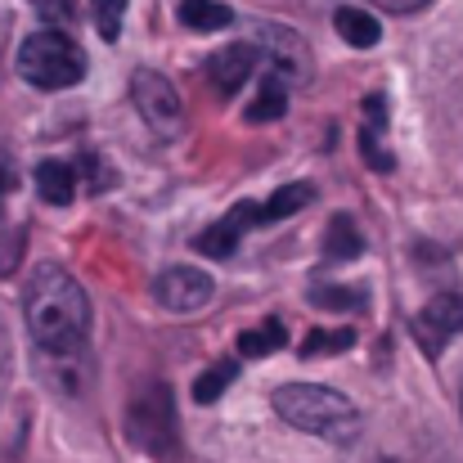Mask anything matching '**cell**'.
<instances>
[{"mask_svg": "<svg viewBox=\"0 0 463 463\" xmlns=\"http://www.w3.org/2000/svg\"><path fill=\"white\" fill-rule=\"evenodd\" d=\"M23 315H27V328L45 360L41 369L50 373V383L68 396L81 392V360H86V337H90V298L81 293V284L59 266H41L27 279Z\"/></svg>", "mask_w": 463, "mask_h": 463, "instance_id": "6da1fadb", "label": "cell"}, {"mask_svg": "<svg viewBox=\"0 0 463 463\" xmlns=\"http://www.w3.org/2000/svg\"><path fill=\"white\" fill-rule=\"evenodd\" d=\"M275 410L298 432H310V437L333 441V446H351L360 437V410L342 392L319 387V383H288V387H279L275 392Z\"/></svg>", "mask_w": 463, "mask_h": 463, "instance_id": "7a4b0ae2", "label": "cell"}, {"mask_svg": "<svg viewBox=\"0 0 463 463\" xmlns=\"http://www.w3.org/2000/svg\"><path fill=\"white\" fill-rule=\"evenodd\" d=\"M18 77L27 86H36V90H68V86H77L86 77V54H81V45L68 32L45 27V32H36V36L23 41V50H18Z\"/></svg>", "mask_w": 463, "mask_h": 463, "instance_id": "3957f363", "label": "cell"}, {"mask_svg": "<svg viewBox=\"0 0 463 463\" xmlns=\"http://www.w3.org/2000/svg\"><path fill=\"white\" fill-rule=\"evenodd\" d=\"M127 432L131 441L154 455V459L171 463L180 455V419H175V401L166 383H145L127 410Z\"/></svg>", "mask_w": 463, "mask_h": 463, "instance_id": "277c9868", "label": "cell"}, {"mask_svg": "<svg viewBox=\"0 0 463 463\" xmlns=\"http://www.w3.org/2000/svg\"><path fill=\"white\" fill-rule=\"evenodd\" d=\"M252 45L261 50V68H266V72L284 77L288 86H307V81H310L315 63H310L307 41H302V36H298L293 27H279V23H261V27H257V36H252Z\"/></svg>", "mask_w": 463, "mask_h": 463, "instance_id": "5b68a950", "label": "cell"}, {"mask_svg": "<svg viewBox=\"0 0 463 463\" xmlns=\"http://www.w3.org/2000/svg\"><path fill=\"white\" fill-rule=\"evenodd\" d=\"M131 104L140 109V118L154 127L157 136H180L184 131V104H180V95H175V86L162 77V72H149V68H140L136 77H131Z\"/></svg>", "mask_w": 463, "mask_h": 463, "instance_id": "8992f818", "label": "cell"}, {"mask_svg": "<svg viewBox=\"0 0 463 463\" xmlns=\"http://www.w3.org/2000/svg\"><path fill=\"white\" fill-rule=\"evenodd\" d=\"M459 333H463V293L459 288L437 293L428 307L414 315V337H419V346H423L432 360H437Z\"/></svg>", "mask_w": 463, "mask_h": 463, "instance_id": "52a82bcc", "label": "cell"}, {"mask_svg": "<svg viewBox=\"0 0 463 463\" xmlns=\"http://www.w3.org/2000/svg\"><path fill=\"white\" fill-rule=\"evenodd\" d=\"M154 298L157 307L175 310V315H189V310H203L212 302V275L198 270V266H171L154 279Z\"/></svg>", "mask_w": 463, "mask_h": 463, "instance_id": "ba28073f", "label": "cell"}, {"mask_svg": "<svg viewBox=\"0 0 463 463\" xmlns=\"http://www.w3.org/2000/svg\"><path fill=\"white\" fill-rule=\"evenodd\" d=\"M257 63H261V50L252 41H234V45H225L207 59V81H212L216 95L230 99V95L243 90L248 77H257Z\"/></svg>", "mask_w": 463, "mask_h": 463, "instance_id": "9c48e42d", "label": "cell"}, {"mask_svg": "<svg viewBox=\"0 0 463 463\" xmlns=\"http://www.w3.org/2000/svg\"><path fill=\"white\" fill-rule=\"evenodd\" d=\"M360 154L373 171H392L396 157L387 149V99L383 95H369L364 99V131H360Z\"/></svg>", "mask_w": 463, "mask_h": 463, "instance_id": "30bf717a", "label": "cell"}, {"mask_svg": "<svg viewBox=\"0 0 463 463\" xmlns=\"http://www.w3.org/2000/svg\"><path fill=\"white\" fill-rule=\"evenodd\" d=\"M77 166L72 162H59V157H45L41 166H36V194H41V203H50V207H68L72 198H77Z\"/></svg>", "mask_w": 463, "mask_h": 463, "instance_id": "8fae6325", "label": "cell"}, {"mask_svg": "<svg viewBox=\"0 0 463 463\" xmlns=\"http://www.w3.org/2000/svg\"><path fill=\"white\" fill-rule=\"evenodd\" d=\"M333 27H337L342 41L355 45V50H373V45L383 41V23H378L369 9H360V5H342V9H333Z\"/></svg>", "mask_w": 463, "mask_h": 463, "instance_id": "7c38bea8", "label": "cell"}, {"mask_svg": "<svg viewBox=\"0 0 463 463\" xmlns=\"http://www.w3.org/2000/svg\"><path fill=\"white\" fill-rule=\"evenodd\" d=\"M288 81L284 77H275V72H266L261 68V90H257V99L248 104V122H279L284 113H288Z\"/></svg>", "mask_w": 463, "mask_h": 463, "instance_id": "4fadbf2b", "label": "cell"}, {"mask_svg": "<svg viewBox=\"0 0 463 463\" xmlns=\"http://www.w3.org/2000/svg\"><path fill=\"white\" fill-rule=\"evenodd\" d=\"M239 239H243V225H239L234 216H225V221L207 225V230L194 239V248H198L203 257H216V261H225V257H234V252H239Z\"/></svg>", "mask_w": 463, "mask_h": 463, "instance_id": "5bb4252c", "label": "cell"}, {"mask_svg": "<svg viewBox=\"0 0 463 463\" xmlns=\"http://www.w3.org/2000/svg\"><path fill=\"white\" fill-rule=\"evenodd\" d=\"M284 346H288V328H284L279 319H261V324H252V328L239 337V355H248V360L275 355V351H284Z\"/></svg>", "mask_w": 463, "mask_h": 463, "instance_id": "9a60e30c", "label": "cell"}, {"mask_svg": "<svg viewBox=\"0 0 463 463\" xmlns=\"http://www.w3.org/2000/svg\"><path fill=\"white\" fill-rule=\"evenodd\" d=\"M324 252L328 261H355L364 252V239H360V225L351 216H333L328 234H324Z\"/></svg>", "mask_w": 463, "mask_h": 463, "instance_id": "2e32d148", "label": "cell"}, {"mask_svg": "<svg viewBox=\"0 0 463 463\" xmlns=\"http://www.w3.org/2000/svg\"><path fill=\"white\" fill-rule=\"evenodd\" d=\"M310 203H315V189H310L307 180L275 189V194H270V203H261V207H266V225H275V221H284V216L302 212V207H310Z\"/></svg>", "mask_w": 463, "mask_h": 463, "instance_id": "e0dca14e", "label": "cell"}, {"mask_svg": "<svg viewBox=\"0 0 463 463\" xmlns=\"http://www.w3.org/2000/svg\"><path fill=\"white\" fill-rule=\"evenodd\" d=\"M180 23L194 32H221L230 23V9L221 0H184L180 5Z\"/></svg>", "mask_w": 463, "mask_h": 463, "instance_id": "ac0fdd59", "label": "cell"}, {"mask_svg": "<svg viewBox=\"0 0 463 463\" xmlns=\"http://www.w3.org/2000/svg\"><path fill=\"white\" fill-rule=\"evenodd\" d=\"M234 378H239V364H234V360H221V364L203 369V373H198V383H194V401H198V405L221 401V396H225V387H230Z\"/></svg>", "mask_w": 463, "mask_h": 463, "instance_id": "d6986e66", "label": "cell"}, {"mask_svg": "<svg viewBox=\"0 0 463 463\" xmlns=\"http://www.w3.org/2000/svg\"><path fill=\"white\" fill-rule=\"evenodd\" d=\"M351 346H355L351 328H315L302 342V355H333V351H351Z\"/></svg>", "mask_w": 463, "mask_h": 463, "instance_id": "ffe728a7", "label": "cell"}, {"mask_svg": "<svg viewBox=\"0 0 463 463\" xmlns=\"http://www.w3.org/2000/svg\"><path fill=\"white\" fill-rule=\"evenodd\" d=\"M77 180H81V184H86L90 194H104V189H109V184H113L118 175H113V166H109L104 157L86 149V154L77 157Z\"/></svg>", "mask_w": 463, "mask_h": 463, "instance_id": "44dd1931", "label": "cell"}, {"mask_svg": "<svg viewBox=\"0 0 463 463\" xmlns=\"http://www.w3.org/2000/svg\"><path fill=\"white\" fill-rule=\"evenodd\" d=\"M90 18L104 41H118V32L127 23V0H90Z\"/></svg>", "mask_w": 463, "mask_h": 463, "instance_id": "7402d4cb", "label": "cell"}, {"mask_svg": "<svg viewBox=\"0 0 463 463\" xmlns=\"http://www.w3.org/2000/svg\"><path fill=\"white\" fill-rule=\"evenodd\" d=\"M310 302L324 310H360L369 298H364V288H337V284H333V288H315Z\"/></svg>", "mask_w": 463, "mask_h": 463, "instance_id": "603a6c76", "label": "cell"}, {"mask_svg": "<svg viewBox=\"0 0 463 463\" xmlns=\"http://www.w3.org/2000/svg\"><path fill=\"white\" fill-rule=\"evenodd\" d=\"M36 5V14L45 18V23H54V27H68L72 18H77V0H32Z\"/></svg>", "mask_w": 463, "mask_h": 463, "instance_id": "cb8c5ba5", "label": "cell"}, {"mask_svg": "<svg viewBox=\"0 0 463 463\" xmlns=\"http://www.w3.org/2000/svg\"><path fill=\"white\" fill-rule=\"evenodd\" d=\"M369 5H378V9H387V14H419V9L432 5V0H369Z\"/></svg>", "mask_w": 463, "mask_h": 463, "instance_id": "d4e9b609", "label": "cell"}, {"mask_svg": "<svg viewBox=\"0 0 463 463\" xmlns=\"http://www.w3.org/2000/svg\"><path fill=\"white\" fill-rule=\"evenodd\" d=\"M14 194V166H5L0 162V212H5V198Z\"/></svg>", "mask_w": 463, "mask_h": 463, "instance_id": "484cf974", "label": "cell"}, {"mask_svg": "<svg viewBox=\"0 0 463 463\" xmlns=\"http://www.w3.org/2000/svg\"><path fill=\"white\" fill-rule=\"evenodd\" d=\"M5 364H9V346H5V337H0V378H5Z\"/></svg>", "mask_w": 463, "mask_h": 463, "instance_id": "4316f807", "label": "cell"}]
</instances>
